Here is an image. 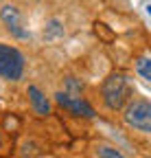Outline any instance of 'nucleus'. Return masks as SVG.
<instances>
[{
  "mask_svg": "<svg viewBox=\"0 0 151 158\" xmlns=\"http://www.w3.org/2000/svg\"><path fill=\"white\" fill-rule=\"evenodd\" d=\"M101 99L109 112H118L127 106V101L131 99V88L127 84L125 75L114 73L109 75L105 81L101 84Z\"/></svg>",
  "mask_w": 151,
  "mask_h": 158,
  "instance_id": "nucleus-1",
  "label": "nucleus"
},
{
  "mask_svg": "<svg viewBox=\"0 0 151 158\" xmlns=\"http://www.w3.org/2000/svg\"><path fill=\"white\" fill-rule=\"evenodd\" d=\"M125 123L140 134H149L151 132V103L147 97H136V99H129L125 112H123Z\"/></svg>",
  "mask_w": 151,
  "mask_h": 158,
  "instance_id": "nucleus-2",
  "label": "nucleus"
},
{
  "mask_svg": "<svg viewBox=\"0 0 151 158\" xmlns=\"http://www.w3.org/2000/svg\"><path fill=\"white\" fill-rule=\"evenodd\" d=\"M26 73L24 55L11 44L0 42V77L7 81H20Z\"/></svg>",
  "mask_w": 151,
  "mask_h": 158,
  "instance_id": "nucleus-3",
  "label": "nucleus"
},
{
  "mask_svg": "<svg viewBox=\"0 0 151 158\" xmlns=\"http://www.w3.org/2000/svg\"><path fill=\"white\" fill-rule=\"evenodd\" d=\"M55 99H57V103H59L64 110H68V112L74 114V116H85V118H92V116H94V110L88 106V101H83L81 97H72V94H68V92H57V94H55Z\"/></svg>",
  "mask_w": 151,
  "mask_h": 158,
  "instance_id": "nucleus-4",
  "label": "nucleus"
},
{
  "mask_svg": "<svg viewBox=\"0 0 151 158\" xmlns=\"http://www.w3.org/2000/svg\"><path fill=\"white\" fill-rule=\"evenodd\" d=\"M0 15H2L7 29H9L15 37H29V33L22 29V15H20V11H18L15 7H2Z\"/></svg>",
  "mask_w": 151,
  "mask_h": 158,
  "instance_id": "nucleus-5",
  "label": "nucleus"
},
{
  "mask_svg": "<svg viewBox=\"0 0 151 158\" xmlns=\"http://www.w3.org/2000/svg\"><path fill=\"white\" fill-rule=\"evenodd\" d=\"M29 99H31V106H33V112L35 114H40V116L50 114V101H48V97L37 88V86H29Z\"/></svg>",
  "mask_w": 151,
  "mask_h": 158,
  "instance_id": "nucleus-6",
  "label": "nucleus"
},
{
  "mask_svg": "<svg viewBox=\"0 0 151 158\" xmlns=\"http://www.w3.org/2000/svg\"><path fill=\"white\" fill-rule=\"evenodd\" d=\"M92 154H94V158H127L118 147L109 145V143H94Z\"/></svg>",
  "mask_w": 151,
  "mask_h": 158,
  "instance_id": "nucleus-7",
  "label": "nucleus"
},
{
  "mask_svg": "<svg viewBox=\"0 0 151 158\" xmlns=\"http://www.w3.org/2000/svg\"><path fill=\"white\" fill-rule=\"evenodd\" d=\"M136 70H138V75L145 79V81H149V79H151V62H149L147 55H142L138 62H136Z\"/></svg>",
  "mask_w": 151,
  "mask_h": 158,
  "instance_id": "nucleus-8",
  "label": "nucleus"
},
{
  "mask_svg": "<svg viewBox=\"0 0 151 158\" xmlns=\"http://www.w3.org/2000/svg\"><path fill=\"white\" fill-rule=\"evenodd\" d=\"M5 147H7V143H5V132H2V127H0V154L5 152Z\"/></svg>",
  "mask_w": 151,
  "mask_h": 158,
  "instance_id": "nucleus-9",
  "label": "nucleus"
},
{
  "mask_svg": "<svg viewBox=\"0 0 151 158\" xmlns=\"http://www.w3.org/2000/svg\"><path fill=\"white\" fill-rule=\"evenodd\" d=\"M46 158H53V156H46Z\"/></svg>",
  "mask_w": 151,
  "mask_h": 158,
  "instance_id": "nucleus-10",
  "label": "nucleus"
}]
</instances>
